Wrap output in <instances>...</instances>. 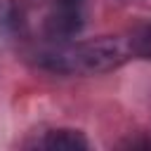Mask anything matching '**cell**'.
<instances>
[{
	"mask_svg": "<svg viewBox=\"0 0 151 151\" xmlns=\"http://www.w3.org/2000/svg\"><path fill=\"white\" fill-rule=\"evenodd\" d=\"M132 57L127 38L120 35H101L92 40H83L76 45H61L52 52L42 54V66L66 76H97L109 73L123 66Z\"/></svg>",
	"mask_w": 151,
	"mask_h": 151,
	"instance_id": "cell-1",
	"label": "cell"
},
{
	"mask_svg": "<svg viewBox=\"0 0 151 151\" xmlns=\"http://www.w3.org/2000/svg\"><path fill=\"white\" fill-rule=\"evenodd\" d=\"M85 2L87 0H50V9L42 19L47 38L68 40L85 24Z\"/></svg>",
	"mask_w": 151,
	"mask_h": 151,
	"instance_id": "cell-2",
	"label": "cell"
},
{
	"mask_svg": "<svg viewBox=\"0 0 151 151\" xmlns=\"http://www.w3.org/2000/svg\"><path fill=\"white\" fill-rule=\"evenodd\" d=\"M28 146L35 149H68V151H80L87 149L90 142L80 130L73 127H52L40 132V137H35L33 142H28Z\"/></svg>",
	"mask_w": 151,
	"mask_h": 151,
	"instance_id": "cell-3",
	"label": "cell"
},
{
	"mask_svg": "<svg viewBox=\"0 0 151 151\" xmlns=\"http://www.w3.org/2000/svg\"><path fill=\"white\" fill-rule=\"evenodd\" d=\"M127 45H130L132 57L151 59V24L134 26L130 31V35H127Z\"/></svg>",
	"mask_w": 151,
	"mask_h": 151,
	"instance_id": "cell-4",
	"label": "cell"
}]
</instances>
